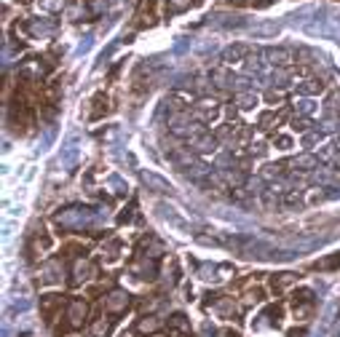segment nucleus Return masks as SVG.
<instances>
[{
    "mask_svg": "<svg viewBox=\"0 0 340 337\" xmlns=\"http://www.w3.org/2000/svg\"><path fill=\"white\" fill-rule=\"evenodd\" d=\"M266 56H268L271 64H279V67H287V64H292V59H295L289 49H268Z\"/></svg>",
    "mask_w": 340,
    "mask_h": 337,
    "instance_id": "f257e3e1",
    "label": "nucleus"
},
{
    "mask_svg": "<svg viewBox=\"0 0 340 337\" xmlns=\"http://www.w3.org/2000/svg\"><path fill=\"white\" fill-rule=\"evenodd\" d=\"M142 182L150 185L156 193H172V185H169L166 180H161L158 174H153V172H142Z\"/></svg>",
    "mask_w": 340,
    "mask_h": 337,
    "instance_id": "f03ea898",
    "label": "nucleus"
},
{
    "mask_svg": "<svg viewBox=\"0 0 340 337\" xmlns=\"http://www.w3.org/2000/svg\"><path fill=\"white\" fill-rule=\"evenodd\" d=\"M244 54H249V49H247V46H231V49H225L222 59H225V62H239Z\"/></svg>",
    "mask_w": 340,
    "mask_h": 337,
    "instance_id": "7ed1b4c3",
    "label": "nucleus"
},
{
    "mask_svg": "<svg viewBox=\"0 0 340 337\" xmlns=\"http://www.w3.org/2000/svg\"><path fill=\"white\" fill-rule=\"evenodd\" d=\"M217 147V139L209 137V134H201V137H196V150H201V153H209V150Z\"/></svg>",
    "mask_w": 340,
    "mask_h": 337,
    "instance_id": "20e7f679",
    "label": "nucleus"
},
{
    "mask_svg": "<svg viewBox=\"0 0 340 337\" xmlns=\"http://www.w3.org/2000/svg\"><path fill=\"white\" fill-rule=\"evenodd\" d=\"M316 158L314 155H300V158H295V161H292V166L295 168H303V172H311V168H316Z\"/></svg>",
    "mask_w": 340,
    "mask_h": 337,
    "instance_id": "39448f33",
    "label": "nucleus"
},
{
    "mask_svg": "<svg viewBox=\"0 0 340 337\" xmlns=\"http://www.w3.org/2000/svg\"><path fill=\"white\" fill-rule=\"evenodd\" d=\"M239 105H241L244 110H249V107L257 105V97H254V94H241V97H239Z\"/></svg>",
    "mask_w": 340,
    "mask_h": 337,
    "instance_id": "423d86ee",
    "label": "nucleus"
},
{
    "mask_svg": "<svg viewBox=\"0 0 340 337\" xmlns=\"http://www.w3.org/2000/svg\"><path fill=\"white\" fill-rule=\"evenodd\" d=\"M254 32H257V35H276L279 24H260V27H254Z\"/></svg>",
    "mask_w": 340,
    "mask_h": 337,
    "instance_id": "0eeeda50",
    "label": "nucleus"
},
{
    "mask_svg": "<svg viewBox=\"0 0 340 337\" xmlns=\"http://www.w3.org/2000/svg\"><path fill=\"white\" fill-rule=\"evenodd\" d=\"M214 80H217V86H231V75L228 72H214Z\"/></svg>",
    "mask_w": 340,
    "mask_h": 337,
    "instance_id": "6e6552de",
    "label": "nucleus"
},
{
    "mask_svg": "<svg viewBox=\"0 0 340 337\" xmlns=\"http://www.w3.org/2000/svg\"><path fill=\"white\" fill-rule=\"evenodd\" d=\"M187 3H191V0H172V3H169V11H179V8H185Z\"/></svg>",
    "mask_w": 340,
    "mask_h": 337,
    "instance_id": "1a4fd4ad",
    "label": "nucleus"
},
{
    "mask_svg": "<svg viewBox=\"0 0 340 337\" xmlns=\"http://www.w3.org/2000/svg\"><path fill=\"white\" fill-rule=\"evenodd\" d=\"M105 3H107V0H91L89 6H91V11H94V14H99L102 8H105Z\"/></svg>",
    "mask_w": 340,
    "mask_h": 337,
    "instance_id": "9d476101",
    "label": "nucleus"
},
{
    "mask_svg": "<svg viewBox=\"0 0 340 337\" xmlns=\"http://www.w3.org/2000/svg\"><path fill=\"white\" fill-rule=\"evenodd\" d=\"M156 326H158L156 321H142V324H139V332H153Z\"/></svg>",
    "mask_w": 340,
    "mask_h": 337,
    "instance_id": "9b49d317",
    "label": "nucleus"
},
{
    "mask_svg": "<svg viewBox=\"0 0 340 337\" xmlns=\"http://www.w3.org/2000/svg\"><path fill=\"white\" fill-rule=\"evenodd\" d=\"M311 123H308V118H300V120H295V131H306Z\"/></svg>",
    "mask_w": 340,
    "mask_h": 337,
    "instance_id": "f8f14e48",
    "label": "nucleus"
},
{
    "mask_svg": "<svg viewBox=\"0 0 340 337\" xmlns=\"http://www.w3.org/2000/svg\"><path fill=\"white\" fill-rule=\"evenodd\" d=\"M43 8H62V0H43Z\"/></svg>",
    "mask_w": 340,
    "mask_h": 337,
    "instance_id": "ddd939ff",
    "label": "nucleus"
},
{
    "mask_svg": "<svg viewBox=\"0 0 340 337\" xmlns=\"http://www.w3.org/2000/svg\"><path fill=\"white\" fill-rule=\"evenodd\" d=\"M121 303H124V294H112L110 305H112V308H121Z\"/></svg>",
    "mask_w": 340,
    "mask_h": 337,
    "instance_id": "4468645a",
    "label": "nucleus"
}]
</instances>
